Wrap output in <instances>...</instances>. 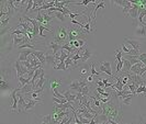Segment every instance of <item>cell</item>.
Wrapping results in <instances>:
<instances>
[{"label": "cell", "instance_id": "6da1fadb", "mask_svg": "<svg viewBox=\"0 0 146 124\" xmlns=\"http://www.w3.org/2000/svg\"><path fill=\"white\" fill-rule=\"evenodd\" d=\"M54 34H55V36L53 38V42H55V43L63 45L68 41V30L66 27H57Z\"/></svg>", "mask_w": 146, "mask_h": 124}, {"label": "cell", "instance_id": "7a4b0ae2", "mask_svg": "<svg viewBox=\"0 0 146 124\" xmlns=\"http://www.w3.org/2000/svg\"><path fill=\"white\" fill-rule=\"evenodd\" d=\"M85 34V31L84 29H69L68 30V41H74V40H77V38H80L81 35Z\"/></svg>", "mask_w": 146, "mask_h": 124}, {"label": "cell", "instance_id": "3957f363", "mask_svg": "<svg viewBox=\"0 0 146 124\" xmlns=\"http://www.w3.org/2000/svg\"><path fill=\"white\" fill-rule=\"evenodd\" d=\"M99 72L108 74L110 77H114L111 72V63L110 62H100L99 64Z\"/></svg>", "mask_w": 146, "mask_h": 124}, {"label": "cell", "instance_id": "277c9868", "mask_svg": "<svg viewBox=\"0 0 146 124\" xmlns=\"http://www.w3.org/2000/svg\"><path fill=\"white\" fill-rule=\"evenodd\" d=\"M135 35L141 38H145L146 37V24H137L136 29H135Z\"/></svg>", "mask_w": 146, "mask_h": 124}, {"label": "cell", "instance_id": "5b68a950", "mask_svg": "<svg viewBox=\"0 0 146 124\" xmlns=\"http://www.w3.org/2000/svg\"><path fill=\"white\" fill-rule=\"evenodd\" d=\"M42 103H43V101H38V100L32 99V98H28L27 99V105H25L24 111H29V110L33 109L36 104H42Z\"/></svg>", "mask_w": 146, "mask_h": 124}, {"label": "cell", "instance_id": "8992f818", "mask_svg": "<svg viewBox=\"0 0 146 124\" xmlns=\"http://www.w3.org/2000/svg\"><path fill=\"white\" fill-rule=\"evenodd\" d=\"M33 51H34V50H32V48H24L23 51L20 52V56H19V59H18V60H20V62L27 60L28 57L33 53Z\"/></svg>", "mask_w": 146, "mask_h": 124}, {"label": "cell", "instance_id": "52a82bcc", "mask_svg": "<svg viewBox=\"0 0 146 124\" xmlns=\"http://www.w3.org/2000/svg\"><path fill=\"white\" fill-rule=\"evenodd\" d=\"M24 93H22V95H18L19 97V102H18V112L20 113L22 111H24L25 109V105H27V100L24 99Z\"/></svg>", "mask_w": 146, "mask_h": 124}, {"label": "cell", "instance_id": "ba28073f", "mask_svg": "<svg viewBox=\"0 0 146 124\" xmlns=\"http://www.w3.org/2000/svg\"><path fill=\"white\" fill-rule=\"evenodd\" d=\"M139 5H133L132 8L130 9L129 13H127V17H131L133 20H135L136 18H139Z\"/></svg>", "mask_w": 146, "mask_h": 124}, {"label": "cell", "instance_id": "9c48e42d", "mask_svg": "<svg viewBox=\"0 0 146 124\" xmlns=\"http://www.w3.org/2000/svg\"><path fill=\"white\" fill-rule=\"evenodd\" d=\"M124 41L131 46L132 48L139 51V48H141V42H139V41H137V40H131V38H129V37H125Z\"/></svg>", "mask_w": 146, "mask_h": 124}, {"label": "cell", "instance_id": "30bf717a", "mask_svg": "<svg viewBox=\"0 0 146 124\" xmlns=\"http://www.w3.org/2000/svg\"><path fill=\"white\" fill-rule=\"evenodd\" d=\"M19 91V89H13L12 90V92H11V98H12V100H13V105H12V108H11V112H15V110L18 109V98L19 97H17V92Z\"/></svg>", "mask_w": 146, "mask_h": 124}, {"label": "cell", "instance_id": "8fae6325", "mask_svg": "<svg viewBox=\"0 0 146 124\" xmlns=\"http://www.w3.org/2000/svg\"><path fill=\"white\" fill-rule=\"evenodd\" d=\"M34 56H36L37 58L40 59V62L42 63V64H44V63H46V56H45V52L44 51H38V50H34L33 51V53H32Z\"/></svg>", "mask_w": 146, "mask_h": 124}, {"label": "cell", "instance_id": "7c38bea8", "mask_svg": "<svg viewBox=\"0 0 146 124\" xmlns=\"http://www.w3.org/2000/svg\"><path fill=\"white\" fill-rule=\"evenodd\" d=\"M47 47H48L50 50H52V52H53V54L55 55V54H56L57 52L62 50V44L55 43V42H53V41H52L51 43L47 44Z\"/></svg>", "mask_w": 146, "mask_h": 124}, {"label": "cell", "instance_id": "4fadbf2b", "mask_svg": "<svg viewBox=\"0 0 146 124\" xmlns=\"http://www.w3.org/2000/svg\"><path fill=\"white\" fill-rule=\"evenodd\" d=\"M144 66V63H142V62H139V63H136V64H134V65L132 66L131 70H130V73L131 74H136V75H139V70H141V68Z\"/></svg>", "mask_w": 146, "mask_h": 124}, {"label": "cell", "instance_id": "5bb4252c", "mask_svg": "<svg viewBox=\"0 0 146 124\" xmlns=\"http://www.w3.org/2000/svg\"><path fill=\"white\" fill-rule=\"evenodd\" d=\"M45 56H46V63H47V65H53L55 64V56H54V54H53V52H46V54H45Z\"/></svg>", "mask_w": 146, "mask_h": 124}, {"label": "cell", "instance_id": "9a60e30c", "mask_svg": "<svg viewBox=\"0 0 146 124\" xmlns=\"http://www.w3.org/2000/svg\"><path fill=\"white\" fill-rule=\"evenodd\" d=\"M132 63L126 58H123V73H130L132 68Z\"/></svg>", "mask_w": 146, "mask_h": 124}, {"label": "cell", "instance_id": "2e32d148", "mask_svg": "<svg viewBox=\"0 0 146 124\" xmlns=\"http://www.w3.org/2000/svg\"><path fill=\"white\" fill-rule=\"evenodd\" d=\"M99 8H103V9H106L104 0H101V1L96 6L95 10H94V13H92V21H94V24H95V21H96V15H97V11H98V9H99Z\"/></svg>", "mask_w": 146, "mask_h": 124}, {"label": "cell", "instance_id": "e0dca14e", "mask_svg": "<svg viewBox=\"0 0 146 124\" xmlns=\"http://www.w3.org/2000/svg\"><path fill=\"white\" fill-rule=\"evenodd\" d=\"M91 56H92V54H91L90 52L88 51V48L86 47V48H85V51L81 53V58H80V60H81V62H87L88 59L90 58Z\"/></svg>", "mask_w": 146, "mask_h": 124}, {"label": "cell", "instance_id": "ac0fdd59", "mask_svg": "<svg viewBox=\"0 0 146 124\" xmlns=\"http://www.w3.org/2000/svg\"><path fill=\"white\" fill-rule=\"evenodd\" d=\"M44 75H45V73H44V70H43L42 74H41V76H40V78H38V81H37L36 85H35V90H36V89H41V88H43V85H44V82H45Z\"/></svg>", "mask_w": 146, "mask_h": 124}, {"label": "cell", "instance_id": "d6986e66", "mask_svg": "<svg viewBox=\"0 0 146 124\" xmlns=\"http://www.w3.org/2000/svg\"><path fill=\"white\" fill-rule=\"evenodd\" d=\"M50 15H53L55 18H57L59 21H65V15L63 12H59V11H54V12H50Z\"/></svg>", "mask_w": 146, "mask_h": 124}, {"label": "cell", "instance_id": "ffe728a7", "mask_svg": "<svg viewBox=\"0 0 146 124\" xmlns=\"http://www.w3.org/2000/svg\"><path fill=\"white\" fill-rule=\"evenodd\" d=\"M15 70H17V77L23 76V75H22V67H23V65L21 64L20 60H17V62H15Z\"/></svg>", "mask_w": 146, "mask_h": 124}, {"label": "cell", "instance_id": "44dd1931", "mask_svg": "<svg viewBox=\"0 0 146 124\" xmlns=\"http://www.w3.org/2000/svg\"><path fill=\"white\" fill-rule=\"evenodd\" d=\"M69 89L72 90H76L77 92L80 91V84H79V80H74L70 85H69Z\"/></svg>", "mask_w": 146, "mask_h": 124}, {"label": "cell", "instance_id": "7402d4cb", "mask_svg": "<svg viewBox=\"0 0 146 124\" xmlns=\"http://www.w3.org/2000/svg\"><path fill=\"white\" fill-rule=\"evenodd\" d=\"M25 37L23 36H19V35H12V41H13V45L15 46H18L19 44H21L23 42V40H24Z\"/></svg>", "mask_w": 146, "mask_h": 124}, {"label": "cell", "instance_id": "603a6c76", "mask_svg": "<svg viewBox=\"0 0 146 124\" xmlns=\"http://www.w3.org/2000/svg\"><path fill=\"white\" fill-rule=\"evenodd\" d=\"M0 88L2 90H7V89H11L12 86L8 82L7 80H3V79H0Z\"/></svg>", "mask_w": 146, "mask_h": 124}, {"label": "cell", "instance_id": "cb8c5ba5", "mask_svg": "<svg viewBox=\"0 0 146 124\" xmlns=\"http://www.w3.org/2000/svg\"><path fill=\"white\" fill-rule=\"evenodd\" d=\"M55 70H67V67H66V64H65V62H59L58 64L56 66H54L53 67Z\"/></svg>", "mask_w": 146, "mask_h": 124}, {"label": "cell", "instance_id": "d4e9b609", "mask_svg": "<svg viewBox=\"0 0 146 124\" xmlns=\"http://www.w3.org/2000/svg\"><path fill=\"white\" fill-rule=\"evenodd\" d=\"M90 88H91V82H89V84H87L86 86H84V87L81 88V92H82V95H89V92H90Z\"/></svg>", "mask_w": 146, "mask_h": 124}, {"label": "cell", "instance_id": "484cf974", "mask_svg": "<svg viewBox=\"0 0 146 124\" xmlns=\"http://www.w3.org/2000/svg\"><path fill=\"white\" fill-rule=\"evenodd\" d=\"M90 72H91V75H94V76H100L101 73L100 72H97L96 70V63H91L90 64Z\"/></svg>", "mask_w": 146, "mask_h": 124}, {"label": "cell", "instance_id": "4316f807", "mask_svg": "<svg viewBox=\"0 0 146 124\" xmlns=\"http://www.w3.org/2000/svg\"><path fill=\"white\" fill-rule=\"evenodd\" d=\"M18 79H19V84H20V88L23 87V86H25L28 82H30V79L29 78H24L23 76H20V77H18Z\"/></svg>", "mask_w": 146, "mask_h": 124}, {"label": "cell", "instance_id": "83f0119b", "mask_svg": "<svg viewBox=\"0 0 146 124\" xmlns=\"http://www.w3.org/2000/svg\"><path fill=\"white\" fill-rule=\"evenodd\" d=\"M41 122L42 123H46V124H51L53 123V119H52V115L51 114H48V115H45L41 119Z\"/></svg>", "mask_w": 146, "mask_h": 124}, {"label": "cell", "instance_id": "f1b7e54d", "mask_svg": "<svg viewBox=\"0 0 146 124\" xmlns=\"http://www.w3.org/2000/svg\"><path fill=\"white\" fill-rule=\"evenodd\" d=\"M136 93H143L144 95H146V85H142L136 88Z\"/></svg>", "mask_w": 146, "mask_h": 124}, {"label": "cell", "instance_id": "f546056e", "mask_svg": "<svg viewBox=\"0 0 146 124\" xmlns=\"http://www.w3.org/2000/svg\"><path fill=\"white\" fill-rule=\"evenodd\" d=\"M10 19H11V17H7V19H1V20H0V24H1V28H2V29L7 28V24L9 23Z\"/></svg>", "mask_w": 146, "mask_h": 124}, {"label": "cell", "instance_id": "4dcf8cb0", "mask_svg": "<svg viewBox=\"0 0 146 124\" xmlns=\"http://www.w3.org/2000/svg\"><path fill=\"white\" fill-rule=\"evenodd\" d=\"M126 88H127V89H130V90L132 91V93H133L134 95H136V88L137 87H136L133 82H132V84H127V85H126Z\"/></svg>", "mask_w": 146, "mask_h": 124}, {"label": "cell", "instance_id": "1f68e13d", "mask_svg": "<svg viewBox=\"0 0 146 124\" xmlns=\"http://www.w3.org/2000/svg\"><path fill=\"white\" fill-rule=\"evenodd\" d=\"M37 15H36V18H35V20L37 22H40V23H44V18H43V13H42V11H36Z\"/></svg>", "mask_w": 146, "mask_h": 124}, {"label": "cell", "instance_id": "d6a6232c", "mask_svg": "<svg viewBox=\"0 0 146 124\" xmlns=\"http://www.w3.org/2000/svg\"><path fill=\"white\" fill-rule=\"evenodd\" d=\"M88 72H89V66H87V67H84V68H81V72H80L81 77H87V76H88Z\"/></svg>", "mask_w": 146, "mask_h": 124}, {"label": "cell", "instance_id": "836d02e7", "mask_svg": "<svg viewBox=\"0 0 146 124\" xmlns=\"http://www.w3.org/2000/svg\"><path fill=\"white\" fill-rule=\"evenodd\" d=\"M115 59H117V62L119 60H122V56H123V51H119V50H117L115 51Z\"/></svg>", "mask_w": 146, "mask_h": 124}, {"label": "cell", "instance_id": "e575fe53", "mask_svg": "<svg viewBox=\"0 0 146 124\" xmlns=\"http://www.w3.org/2000/svg\"><path fill=\"white\" fill-rule=\"evenodd\" d=\"M62 85V82L58 80V79H56V80H53L51 82V89H54V88H56L57 86H60Z\"/></svg>", "mask_w": 146, "mask_h": 124}, {"label": "cell", "instance_id": "d590c367", "mask_svg": "<svg viewBox=\"0 0 146 124\" xmlns=\"http://www.w3.org/2000/svg\"><path fill=\"white\" fill-rule=\"evenodd\" d=\"M122 67H123V60H119V62H117V74L121 73V69H122Z\"/></svg>", "mask_w": 146, "mask_h": 124}, {"label": "cell", "instance_id": "8d00e7d4", "mask_svg": "<svg viewBox=\"0 0 146 124\" xmlns=\"http://www.w3.org/2000/svg\"><path fill=\"white\" fill-rule=\"evenodd\" d=\"M76 98H77V95H72L70 93V95L67 97V100L70 101V102H75L76 101Z\"/></svg>", "mask_w": 146, "mask_h": 124}, {"label": "cell", "instance_id": "74e56055", "mask_svg": "<svg viewBox=\"0 0 146 124\" xmlns=\"http://www.w3.org/2000/svg\"><path fill=\"white\" fill-rule=\"evenodd\" d=\"M122 51H123V53H125V54H129V52H130V48H127L125 44H122Z\"/></svg>", "mask_w": 146, "mask_h": 124}, {"label": "cell", "instance_id": "f35d334b", "mask_svg": "<svg viewBox=\"0 0 146 124\" xmlns=\"http://www.w3.org/2000/svg\"><path fill=\"white\" fill-rule=\"evenodd\" d=\"M139 59L141 62H143L144 59H146V53H143V54H139Z\"/></svg>", "mask_w": 146, "mask_h": 124}, {"label": "cell", "instance_id": "ab89813d", "mask_svg": "<svg viewBox=\"0 0 146 124\" xmlns=\"http://www.w3.org/2000/svg\"><path fill=\"white\" fill-rule=\"evenodd\" d=\"M86 79H87L88 82H92L94 81V75H88L86 77Z\"/></svg>", "mask_w": 146, "mask_h": 124}, {"label": "cell", "instance_id": "60d3db41", "mask_svg": "<svg viewBox=\"0 0 146 124\" xmlns=\"http://www.w3.org/2000/svg\"><path fill=\"white\" fill-rule=\"evenodd\" d=\"M63 95H64V97H65L66 99H67V97H68V95H70V89H69V90H67V91H66L65 93H63Z\"/></svg>", "mask_w": 146, "mask_h": 124}, {"label": "cell", "instance_id": "b9f144b4", "mask_svg": "<svg viewBox=\"0 0 146 124\" xmlns=\"http://www.w3.org/2000/svg\"><path fill=\"white\" fill-rule=\"evenodd\" d=\"M139 5H142V6H145V5H146V0H142V1L139 2Z\"/></svg>", "mask_w": 146, "mask_h": 124}]
</instances>
